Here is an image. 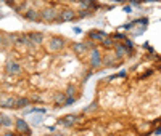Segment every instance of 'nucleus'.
Returning <instances> with one entry per match:
<instances>
[{
	"label": "nucleus",
	"instance_id": "obj_1",
	"mask_svg": "<svg viewBox=\"0 0 161 136\" xmlns=\"http://www.w3.org/2000/svg\"><path fill=\"white\" fill-rule=\"evenodd\" d=\"M39 13H40V19L45 21V23H53L58 18V11L55 8H45V10L39 11Z\"/></svg>",
	"mask_w": 161,
	"mask_h": 136
},
{
	"label": "nucleus",
	"instance_id": "obj_2",
	"mask_svg": "<svg viewBox=\"0 0 161 136\" xmlns=\"http://www.w3.org/2000/svg\"><path fill=\"white\" fill-rule=\"evenodd\" d=\"M74 18H76V11H74V10H63L61 13H58L57 21H60V23H68V21H73Z\"/></svg>",
	"mask_w": 161,
	"mask_h": 136
},
{
	"label": "nucleus",
	"instance_id": "obj_3",
	"mask_svg": "<svg viewBox=\"0 0 161 136\" xmlns=\"http://www.w3.org/2000/svg\"><path fill=\"white\" fill-rule=\"evenodd\" d=\"M15 127H16V131L19 133V134H31V130H29V125L26 123V120H23V118H16L15 120Z\"/></svg>",
	"mask_w": 161,
	"mask_h": 136
},
{
	"label": "nucleus",
	"instance_id": "obj_4",
	"mask_svg": "<svg viewBox=\"0 0 161 136\" xmlns=\"http://www.w3.org/2000/svg\"><path fill=\"white\" fill-rule=\"evenodd\" d=\"M64 47V40L61 37H52L50 42H48V48L52 51H60Z\"/></svg>",
	"mask_w": 161,
	"mask_h": 136
},
{
	"label": "nucleus",
	"instance_id": "obj_5",
	"mask_svg": "<svg viewBox=\"0 0 161 136\" xmlns=\"http://www.w3.org/2000/svg\"><path fill=\"white\" fill-rule=\"evenodd\" d=\"M103 61H102V54H100V51L97 50V48H93L92 50V54H90V66L95 69V67H100V64H102Z\"/></svg>",
	"mask_w": 161,
	"mask_h": 136
},
{
	"label": "nucleus",
	"instance_id": "obj_6",
	"mask_svg": "<svg viewBox=\"0 0 161 136\" xmlns=\"http://www.w3.org/2000/svg\"><path fill=\"white\" fill-rule=\"evenodd\" d=\"M29 38V42L36 47V45H40L44 42V34L42 32H31V34H26Z\"/></svg>",
	"mask_w": 161,
	"mask_h": 136
},
{
	"label": "nucleus",
	"instance_id": "obj_7",
	"mask_svg": "<svg viewBox=\"0 0 161 136\" xmlns=\"http://www.w3.org/2000/svg\"><path fill=\"white\" fill-rule=\"evenodd\" d=\"M5 69H7V72L10 75H16V74L21 72V66L18 63H15V61H8L7 66H5Z\"/></svg>",
	"mask_w": 161,
	"mask_h": 136
},
{
	"label": "nucleus",
	"instance_id": "obj_8",
	"mask_svg": "<svg viewBox=\"0 0 161 136\" xmlns=\"http://www.w3.org/2000/svg\"><path fill=\"white\" fill-rule=\"evenodd\" d=\"M77 115H74V114H69V115H66V117H63L61 120H60V125H63V127H73L76 122H77Z\"/></svg>",
	"mask_w": 161,
	"mask_h": 136
},
{
	"label": "nucleus",
	"instance_id": "obj_9",
	"mask_svg": "<svg viewBox=\"0 0 161 136\" xmlns=\"http://www.w3.org/2000/svg\"><path fill=\"white\" fill-rule=\"evenodd\" d=\"M15 101H16V98L5 96L3 99H0V107H3V109H15Z\"/></svg>",
	"mask_w": 161,
	"mask_h": 136
},
{
	"label": "nucleus",
	"instance_id": "obj_10",
	"mask_svg": "<svg viewBox=\"0 0 161 136\" xmlns=\"http://www.w3.org/2000/svg\"><path fill=\"white\" fill-rule=\"evenodd\" d=\"M24 16H26V19H28V21H32V23L40 21V13L37 10H28V11L24 13Z\"/></svg>",
	"mask_w": 161,
	"mask_h": 136
},
{
	"label": "nucleus",
	"instance_id": "obj_11",
	"mask_svg": "<svg viewBox=\"0 0 161 136\" xmlns=\"http://www.w3.org/2000/svg\"><path fill=\"white\" fill-rule=\"evenodd\" d=\"M29 104H31V99H28V98H16L15 109H24V107H28Z\"/></svg>",
	"mask_w": 161,
	"mask_h": 136
},
{
	"label": "nucleus",
	"instance_id": "obj_12",
	"mask_svg": "<svg viewBox=\"0 0 161 136\" xmlns=\"http://www.w3.org/2000/svg\"><path fill=\"white\" fill-rule=\"evenodd\" d=\"M105 37H106V34L102 32V31H90L89 32V38H92V40H100L102 42Z\"/></svg>",
	"mask_w": 161,
	"mask_h": 136
},
{
	"label": "nucleus",
	"instance_id": "obj_13",
	"mask_svg": "<svg viewBox=\"0 0 161 136\" xmlns=\"http://www.w3.org/2000/svg\"><path fill=\"white\" fill-rule=\"evenodd\" d=\"M0 123H2V127H11V123H13V120H11V117L10 115H5V114H0Z\"/></svg>",
	"mask_w": 161,
	"mask_h": 136
},
{
	"label": "nucleus",
	"instance_id": "obj_14",
	"mask_svg": "<svg viewBox=\"0 0 161 136\" xmlns=\"http://www.w3.org/2000/svg\"><path fill=\"white\" fill-rule=\"evenodd\" d=\"M126 54V47L124 45H116V58L121 59Z\"/></svg>",
	"mask_w": 161,
	"mask_h": 136
},
{
	"label": "nucleus",
	"instance_id": "obj_15",
	"mask_svg": "<svg viewBox=\"0 0 161 136\" xmlns=\"http://www.w3.org/2000/svg\"><path fill=\"white\" fill-rule=\"evenodd\" d=\"M73 50H74L77 54H80V53H84V51L87 50V47H86V43H74V45H73Z\"/></svg>",
	"mask_w": 161,
	"mask_h": 136
},
{
	"label": "nucleus",
	"instance_id": "obj_16",
	"mask_svg": "<svg viewBox=\"0 0 161 136\" xmlns=\"http://www.w3.org/2000/svg\"><path fill=\"white\" fill-rule=\"evenodd\" d=\"M64 101H66L64 93H58L57 96H55V103H57V106H63V104H64Z\"/></svg>",
	"mask_w": 161,
	"mask_h": 136
},
{
	"label": "nucleus",
	"instance_id": "obj_17",
	"mask_svg": "<svg viewBox=\"0 0 161 136\" xmlns=\"http://www.w3.org/2000/svg\"><path fill=\"white\" fill-rule=\"evenodd\" d=\"M102 45H103L105 48H111V47H113V38H110L108 35H106V37L102 40Z\"/></svg>",
	"mask_w": 161,
	"mask_h": 136
},
{
	"label": "nucleus",
	"instance_id": "obj_18",
	"mask_svg": "<svg viewBox=\"0 0 161 136\" xmlns=\"http://www.w3.org/2000/svg\"><path fill=\"white\" fill-rule=\"evenodd\" d=\"M76 16H79V18H89V16H92V11L90 10H80L79 15H76Z\"/></svg>",
	"mask_w": 161,
	"mask_h": 136
},
{
	"label": "nucleus",
	"instance_id": "obj_19",
	"mask_svg": "<svg viewBox=\"0 0 161 136\" xmlns=\"http://www.w3.org/2000/svg\"><path fill=\"white\" fill-rule=\"evenodd\" d=\"M74 91H76V90H74V87H73V85H69L68 88H66L64 96H66V98H68V96H74Z\"/></svg>",
	"mask_w": 161,
	"mask_h": 136
},
{
	"label": "nucleus",
	"instance_id": "obj_20",
	"mask_svg": "<svg viewBox=\"0 0 161 136\" xmlns=\"http://www.w3.org/2000/svg\"><path fill=\"white\" fill-rule=\"evenodd\" d=\"M74 101H76V99H74V96H68L63 106H73V104H74Z\"/></svg>",
	"mask_w": 161,
	"mask_h": 136
},
{
	"label": "nucleus",
	"instance_id": "obj_21",
	"mask_svg": "<svg viewBox=\"0 0 161 136\" xmlns=\"http://www.w3.org/2000/svg\"><path fill=\"white\" fill-rule=\"evenodd\" d=\"M97 109V103H92L89 107H86V112H90V111H95Z\"/></svg>",
	"mask_w": 161,
	"mask_h": 136
},
{
	"label": "nucleus",
	"instance_id": "obj_22",
	"mask_svg": "<svg viewBox=\"0 0 161 136\" xmlns=\"http://www.w3.org/2000/svg\"><path fill=\"white\" fill-rule=\"evenodd\" d=\"M105 64L106 66H114V59H111V56H108V58L105 59Z\"/></svg>",
	"mask_w": 161,
	"mask_h": 136
},
{
	"label": "nucleus",
	"instance_id": "obj_23",
	"mask_svg": "<svg viewBox=\"0 0 161 136\" xmlns=\"http://www.w3.org/2000/svg\"><path fill=\"white\" fill-rule=\"evenodd\" d=\"M93 3L92 2H80V7H82V8H89V7H92Z\"/></svg>",
	"mask_w": 161,
	"mask_h": 136
},
{
	"label": "nucleus",
	"instance_id": "obj_24",
	"mask_svg": "<svg viewBox=\"0 0 161 136\" xmlns=\"http://www.w3.org/2000/svg\"><path fill=\"white\" fill-rule=\"evenodd\" d=\"M132 26H134V23H127V24H124L123 27H124V29H130Z\"/></svg>",
	"mask_w": 161,
	"mask_h": 136
},
{
	"label": "nucleus",
	"instance_id": "obj_25",
	"mask_svg": "<svg viewBox=\"0 0 161 136\" xmlns=\"http://www.w3.org/2000/svg\"><path fill=\"white\" fill-rule=\"evenodd\" d=\"M90 75H92V72H87V74H86V77H84V82H87V80L90 78Z\"/></svg>",
	"mask_w": 161,
	"mask_h": 136
},
{
	"label": "nucleus",
	"instance_id": "obj_26",
	"mask_svg": "<svg viewBox=\"0 0 161 136\" xmlns=\"http://www.w3.org/2000/svg\"><path fill=\"white\" fill-rule=\"evenodd\" d=\"M3 43V35H2V32H0V45Z\"/></svg>",
	"mask_w": 161,
	"mask_h": 136
},
{
	"label": "nucleus",
	"instance_id": "obj_27",
	"mask_svg": "<svg viewBox=\"0 0 161 136\" xmlns=\"http://www.w3.org/2000/svg\"><path fill=\"white\" fill-rule=\"evenodd\" d=\"M124 11L126 13H130V7H124Z\"/></svg>",
	"mask_w": 161,
	"mask_h": 136
},
{
	"label": "nucleus",
	"instance_id": "obj_28",
	"mask_svg": "<svg viewBox=\"0 0 161 136\" xmlns=\"http://www.w3.org/2000/svg\"><path fill=\"white\" fill-rule=\"evenodd\" d=\"M159 133H161V130H159V128H156V130H155V134H156V136H159Z\"/></svg>",
	"mask_w": 161,
	"mask_h": 136
},
{
	"label": "nucleus",
	"instance_id": "obj_29",
	"mask_svg": "<svg viewBox=\"0 0 161 136\" xmlns=\"http://www.w3.org/2000/svg\"><path fill=\"white\" fill-rule=\"evenodd\" d=\"M3 136H13V133H11V131H7V133H5Z\"/></svg>",
	"mask_w": 161,
	"mask_h": 136
},
{
	"label": "nucleus",
	"instance_id": "obj_30",
	"mask_svg": "<svg viewBox=\"0 0 161 136\" xmlns=\"http://www.w3.org/2000/svg\"><path fill=\"white\" fill-rule=\"evenodd\" d=\"M55 136H64V134H61V133H57V134H55Z\"/></svg>",
	"mask_w": 161,
	"mask_h": 136
},
{
	"label": "nucleus",
	"instance_id": "obj_31",
	"mask_svg": "<svg viewBox=\"0 0 161 136\" xmlns=\"http://www.w3.org/2000/svg\"><path fill=\"white\" fill-rule=\"evenodd\" d=\"M13 136H23V134H19V133H18V134H15V133H13Z\"/></svg>",
	"mask_w": 161,
	"mask_h": 136
},
{
	"label": "nucleus",
	"instance_id": "obj_32",
	"mask_svg": "<svg viewBox=\"0 0 161 136\" xmlns=\"http://www.w3.org/2000/svg\"><path fill=\"white\" fill-rule=\"evenodd\" d=\"M0 127H2V123H0Z\"/></svg>",
	"mask_w": 161,
	"mask_h": 136
}]
</instances>
